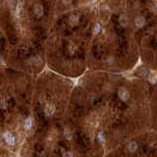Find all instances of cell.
<instances>
[{
  "label": "cell",
  "mask_w": 157,
  "mask_h": 157,
  "mask_svg": "<svg viewBox=\"0 0 157 157\" xmlns=\"http://www.w3.org/2000/svg\"><path fill=\"white\" fill-rule=\"evenodd\" d=\"M71 101L103 155L156 131L155 82L142 75L87 71L75 80Z\"/></svg>",
  "instance_id": "cell-1"
},
{
  "label": "cell",
  "mask_w": 157,
  "mask_h": 157,
  "mask_svg": "<svg viewBox=\"0 0 157 157\" xmlns=\"http://www.w3.org/2000/svg\"><path fill=\"white\" fill-rule=\"evenodd\" d=\"M35 78L0 65V142L14 157L27 133Z\"/></svg>",
  "instance_id": "cell-2"
},
{
  "label": "cell",
  "mask_w": 157,
  "mask_h": 157,
  "mask_svg": "<svg viewBox=\"0 0 157 157\" xmlns=\"http://www.w3.org/2000/svg\"><path fill=\"white\" fill-rule=\"evenodd\" d=\"M156 150V131H149L120 144L103 157H157Z\"/></svg>",
  "instance_id": "cell-3"
},
{
  "label": "cell",
  "mask_w": 157,
  "mask_h": 157,
  "mask_svg": "<svg viewBox=\"0 0 157 157\" xmlns=\"http://www.w3.org/2000/svg\"><path fill=\"white\" fill-rule=\"evenodd\" d=\"M5 2H6V0H0V8L2 7V5H3Z\"/></svg>",
  "instance_id": "cell-4"
}]
</instances>
